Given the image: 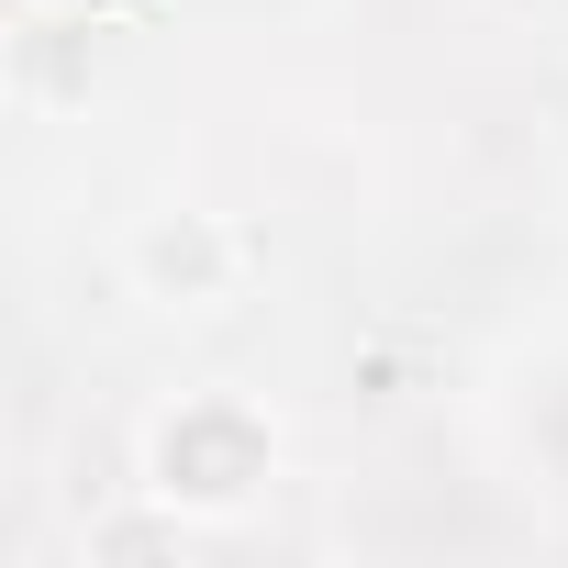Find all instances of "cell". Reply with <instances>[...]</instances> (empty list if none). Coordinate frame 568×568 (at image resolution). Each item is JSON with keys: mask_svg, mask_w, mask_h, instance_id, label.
Instances as JSON below:
<instances>
[{"mask_svg": "<svg viewBox=\"0 0 568 568\" xmlns=\"http://www.w3.org/2000/svg\"><path fill=\"white\" fill-rule=\"evenodd\" d=\"M134 479L190 524H234L278 490V413L245 390H168L134 435Z\"/></svg>", "mask_w": 568, "mask_h": 568, "instance_id": "6da1fadb", "label": "cell"}, {"mask_svg": "<svg viewBox=\"0 0 568 568\" xmlns=\"http://www.w3.org/2000/svg\"><path fill=\"white\" fill-rule=\"evenodd\" d=\"M245 267H256L245 234H234L223 212H201V201H156V212H134V234H123V291L156 302V313H179V324L234 313Z\"/></svg>", "mask_w": 568, "mask_h": 568, "instance_id": "7a4b0ae2", "label": "cell"}, {"mask_svg": "<svg viewBox=\"0 0 568 568\" xmlns=\"http://www.w3.org/2000/svg\"><path fill=\"white\" fill-rule=\"evenodd\" d=\"M201 535H212V524H190L179 501H156V490L134 479V501H112V513L79 524V557H90V568H145V557H190Z\"/></svg>", "mask_w": 568, "mask_h": 568, "instance_id": "3957f363", "label": "cell"}, {"mask_svg": "<svg viewBox=\"0 0 568 568\" xmlns=\"http://www.w3.org/2000/svg\"><path fill=\"white\" fill-rule=\"evenodd\" d=\"M23 90L34 101H90V23H23Z\"/></svg>", "mask_w": 568, "mask_h": 568, "instance_id": "277c9868", "label": "cell"}]
</instances>
